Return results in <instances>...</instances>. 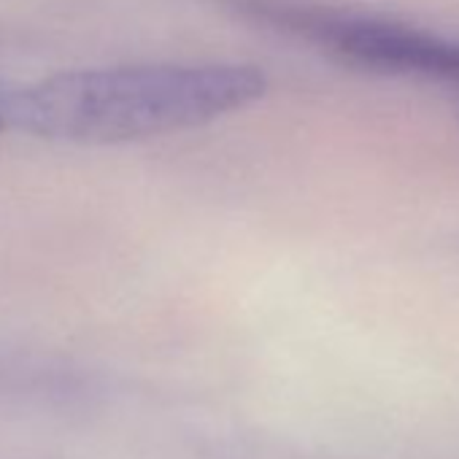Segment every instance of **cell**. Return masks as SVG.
<instances>
[{
    "instance_id": "obj_2",
    "label": "cell",
    "mask_w": 459,
    "mask_h": 459,
    "mask_svg": "<svg viewBox=\"0 0 459 459\" xmlns=\"http://www.w3.org/2000/svg\"><path fill=\"white\" fill-rule=\"evenodd\" d=\"M236 12L265 28L290 33L343 65L459 84V39L365 12L314 0H230Z\"/></svg>"
},
{
    "instance_id": "obj_3",
    "label": "cell",
    "mask_w": 459,
    "mask_h": 459,
    "mask_svg": "<svg viewBox=\"0 0 459 459\" xmlns=\"http://www.w3.org/2000/svg\"><path fill=\"white\" fill-rule=\"evenodd\" d=\"M9 98H12V84L0 82V133H9Z\"/></svg>"
},
{
    "instance_id": "obj_1",
    "label": "cell",
    "mask_w": 459,
    "mask_h": 459,
    "mask_svg": "<svg viewBox=\"0 0 459 459\" xmlns=\"http://www.w3.org/2000/svg\"><path fill=\"white\" fill-rule=\"evenodd\" d=\"M241 63H122L12 84L9 130L60 143H127L192 130L260 100Z\"/></svg>"
}]
</instances>
